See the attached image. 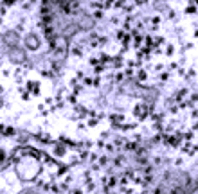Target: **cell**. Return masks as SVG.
I'll return each instance as SVG.
<instances>
[{
	"label": "cell",
	"mask_w": 198,
	"mask_h": 194,
	"mask_svg": "<svg viewBox=\"0 0 198 194\" xmlns=\"http://www.w3.org/2000/svg\"><path fill=\"white\" fill-rule=\"evenodd\" d=\"M4 158H6V153H4V151H0V162H2Z\"/></svg>",
	"instance_id": "1"
}]
</instances>
